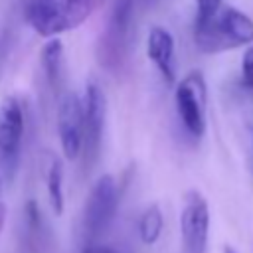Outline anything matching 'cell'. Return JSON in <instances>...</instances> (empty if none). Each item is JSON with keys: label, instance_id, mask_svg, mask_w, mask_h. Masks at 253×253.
Masks as SVG:
<instances>
[{"label": "cell", "instance_id": "13", "mask_svg": "<svg viewBox=\"0 0 253 253\" xmlns=\"http://www.w3.org/2000/svg\"><path fill=\"white\" fill-rule=\"evenodd\" d=\"M162 225H164V219H162V211L156 204H152L150 208L144 210L140 221H138V233H140V239L142 243L146 245H152L158 241L160 233H162Z\"/></svg>", "mask_w": 253, "mask_h": 253}, {"label": "cell", "instance_id": "8", "mask_svg": "<svg viewBox=\"0 0 253 253\" xmlns=\"http://www.w3.org/2000/svg\"><path fill=\"white\" fill-rule=\"evenodd\" d=\"M57 132L63 156L75 160L83 146V101L77 93H65L57 107Z\"/></svg>", "mask_w": 253, "mask_h": 253}, {"label": "cell", "instance_id": "1", "mask_svg": "<svg viewBox=\"0 0 253 253\" xmlns=\"http://www.w3.org/2000/svg\"><path fill=\"white\" fill-rule=\"evenodd\" d=\"M103 0H28L26 24L42 38H57L79 28L101 6Z\"/></svg>", "mask_w": 253, "mask_h": 253}, {"label": "cell", "instance_id": "7", "mask_svg": "<svg viewBox=\"0 0 253 253\" xmlns=\"http://www.w3.org/2000/svg\"><path fill=\"white\" fill-rule=\"evenodd\" d=\"M83 101V158L85 166H91L101 150L103 140V126H105V111H107V99L105 93L97 83H89L85 89Z\"/></svg>", "mask_w": 253, "mask_h": 253}, {"label": "cell", "instance_id": "16", "mask_svg": "<svg viewBox=\"0 0 253 253\" xmlns=\"http://www.w3.org/2000/svg\"><path fill=\"white\" fill-rule=\"evenodd\" d=\"M81 253H119L111 247H105V245H91V247H85Z\"/></svg>", "mask_w": 253, "mask_h": 253}, {"label": "cell", "instance_id": "14", "mask_svg": "<svg viewBox=\"0 0 253 253\" xmlns=\"http://www.w3.org/2000/svg\"><path fill=\"white\" fill-rule=\"evenodd\" d=\"M223 0H196V24H204L221 10Z\"/></svg>", "mask_w": 253, "mask_h": 253}, {"label": "cell", "instance_id": "12", "mask_svg": "<svg viewBox=\"0 0 253 253\" xmlns=\"http://www.w3.org/2000/svg\"><path fill=\"white\" fill-rule=\"evenodd\" d=\"M47 196L55 215H61L65 200H63V166L59 158H53L47 168Z\"/></svg>", "mask_w": 253, "mask_h": 253}, {"label": "cell", "instance_id": "11", "mask_svg": "<svg viewBox=\"0 0 253 253\" xmlns=\"http://www.w3.org/2000/svg\"><path fill=\"white\" fill-rule=\"evenodd\" d=\"M42 67L47 77V83L53 91L61 87V69H63V43L59 38H51L42 49Z\"/></svg>", "mask_w": 253, "mask_h": 253}, {"label": "cell", "instance_id": "2", "mask_svg": "<svg viewBox=\"0 0 253 253\" xmlns=\"http://www.w3.org/2000/svg\"><path fill=\"white\" fill-rule=\"evenodd\" d=\"M194 42L204 53H219L253 43V20L237 8H221L204 24H194Z\"/></svg>", "mask_w": 253, "mask_h": 253}, {"label": "cell", "instance_id": "6", "mask_svg": "<svg viewBox=\"0 0 253 253\" xmlns=\"http://www.w3.org/2000/svg\"><path fill=\"white\" fill-rule=\"evenodd\" d=\"M210 233V208L206 198L198 190H190L184 196L180 211V235L184 253H206Z\"/></svg>", "mask_w": 253, "mask_h": 253}, {"label": "cell", "instance_id": "17", "mask_svg": "<svg viewBox=\"0 0 253 253\" xmlns=\"http://www.w3.org/2000/svg\"><path fill=\"white\" fill-rule=\"evenodd\" d=\"M4 221H6V206L0 202V231L4 227Z\"/></svg>", "mask_w": 253, "mask_h": 253}, {"label": "cell", "instance_id": "4", "mask_svg": "<svg viewBox=\"0 0 253 253\" xmlns=\"http://www.w3.org/2000/svg\"><path fill=\"white\" fill-rule=\"evenodd\" d=\"M119 206L117 182L111 174H103L93 184L83 210V233L87 237L101 235L113 221Z\"/></svg>", "mask_w": 253, "mask_h": 253}, {"label": "cell", "instance_id": "15", "mask_svg": "<svg viewBox=\"0 0 253 253\" xmlns=\"http://www.w3.org/2000/svg\"><path fill=\"white\" fill-rule=\"evenodd\" d=\"M241 79H243V85L253 89V45L247 47V51L243 53V59H241Z\"/></svg>", "mask_w": 253, "mask_h": 253}, {"label": "cell", "instance_id": "9", "mask_svg": "<svg viewBox=\"0 0 253 253\" xmlns=\"http://www.w3.org/2000/svg\"><path fill=\"white\" fill-rule=\"evenodd\" d=\"M24 134V111L14 95H8L0 103V156L6 164L14 162Z\"/></svg>", "mask_w": 253, "mask_h": 253}, {"label": "cell", "instance_id": "3", "mask_svg": "<svg viewBox=\"0 0 253 253\" xmlns=\"http://www.w3.org/2000/svg\"><path fill=\"white\" fill-rule=\"evenodd\" d=\"M134 2L136 0H111L109 20L97 43L99 63L111 71L119 69L125 59L128 34H130L128 30L134 14Z\"/></svg>", "mask_w": 253, "mask_h": 253}, {"label": "cell", "instance_id": "5", "mask_svg": "<svg viewBox=\"0 0 253 253\" xmlns=\"http://www.w3.org/2000/svg\"><path fill=\"white\" fill-rule=\"evenodd\" d=\"M176 111L184 128L200 138L206 132V81L200 71H190L176 85Z\"/></svg>", "mask_w": 253, "mask_h": 253}, {"label": "cell", "instance_id": "18", "mask_svg": "<svg viewBox=\"0 0 253 253\" xmlns=\"http://www.w3.org/2000/svg\"><path fill=\"white\" fill-rule=\"evenodd\" d=\"M223 253H237V249L231 247V245H225V247H223Z\"/></svg>", "mask_w": 253, "mask_h": 253}, {"label": "cell", "instance_id": "10", "mask_svg": "<svg viewBox=\"0 0 253 253\" xmlns=\"http://www.w3.org/2000/svg\"><path fill=\"white\" fill-rule=\"evenodd\" d=\"M146 55L162 73L166 83H174V38L162 26H152L146 36Z\"/></svg>", "mask_w": 253, "mask_h": 253}]
</instances>
